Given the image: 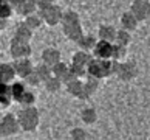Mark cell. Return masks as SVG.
<instances>
[{"label":"cell","mask_w":150,"mask_h":140,"mask_svg":"<svg viewBox=\"0 0 150 140\" xmlns=\"http://www.w3.org/2000/svg\"><path fill=\"white\" fill-rule=\"evenodd\" d=\"M115 65H116L115 59H101L93 56V59L87 65V75L102 80V78H107L115 73Z\"/></svg>","instance_id":"6da1fadb"},{"label":"cell","mask_w":150,"mask_h":140,"mask_svg":"<svg viewBox=\"0 0 150 140\" xmlns=\"http://www.w3.org/2000/svg\"><path fill=\"white\" fill-rule=\"evenodd\" d=\"M17 120H19L22 131L33 132L37 129L39 121H40V115H39V111L34 106H22V109L17 112Z\"/></svg>","instance_id":"7a4b0ae2"},{"label":"cell","mask_w":150,"mask_h":140,"mask_svg":"<svg viewBox=\"0 0 150 140\" xmlns=\"http://www.w3.org/2000/svg\"><path fill=\"white\" fill-rule=\"evenodd\" d=\"M121 81H130L138 75V67L135 62H124V61H116L115 73Z\"/></svg>","instance_id":"3957f363"},{"label":"cell","mask_w":150,"mask_h":140,"mask_svg":"<svg viewBox=\"0 0 150 140\" xmlns=\"http://www.w3.org/2000/svg\"><path fill=\"white\" fill-rule=\"evenodd\" d=\"M31 45L30 42L20 41V39L13 37L9 42V55L13 59H19V58H30L31 56Z\"/></svg>","instance_id":"277c9868"},{"label":"cell","mask_w":150,"mask_h":140,"mask_svg":"<svg viewBox=\"0 0 150 140\" xmlns=\"http://www.w3.org/2000/svg\"><path fill=\"white\" fill-rule=\"evenodd\" d=\"M39 13H40L42 19H43V24H47L50 27H54V25L60 24L64 11L60 9L56 3H54V5H51V6L45 8V9H39Z\"/></svg>","instance_id":"5b68a950"},{"label":"cell","mask_w":150,"mask_h":140,"mask_svg":"<svg viewBox=\"0 0 150 140\" xmlns=\"http://www.w3.org/2000/svg\"><path fill=\"white\" fill-rule=\"evenodd\" d=\"M91 53L94 58H101V59H112L113 55V42L104 41V39H98L96 45L91 50Z\"/></svg>","instance_id":"8992f818"},{"label":"cell","mask_w":150,"mask_h":140,"mask_svg":"<svg viewBox=\"0 0 150 140\" xmlns=\"http://www.w3.org/2000/svg\"><path fill=\"white\" fill-rule=\"evenodd\" d=\"M130 11L136 16V19L142 22L150 17V2L147 0H133L130 5Z\"/></svg>","instance_id":"52a82bcc"},{"label":"cell","mask_w":150,"mask_h":140,"mask_svg":"<svg viewBox=\"0 0 150 140\" xmlns=\"http://www.w3.org/2000/svg\"><path fill=\"white\" fill-rule=\"evenodd\" d=\"M13 65H14V70H16V75L22 80H25L33 70H34V65L30 61V58H19V59H14L13 61Z\"/></svg>","instance_id":"ba28073f"},{"label":"cell","mask_w":150,"mask_h":140,"mask_svg":"<svg viewBox=\"0 0 150 140\" xmlns=\"http://www.w3.org/2000/svg\"><path fill=\"white\" fill-rule=\"evenodd\" d=\"M2 121V125L5 128V131H6L8 137L9 136H16L19 131H20V125H19V120H17V115L14 114H5L3 118L0 120Z\"/></svg>","instance_id":"9c48e42d"},{"label":"cell","mask_w":150,"mask_h":140,"mask_svg":"<svg viewBox=\"0 0 150 140\" xmlns=\"http://www.w3.org/2000/svg\"><path fill=\"white\" fill-rule=\"evenodd\" d=\"M62 30H64L65 37L70 39V41H73V42H77L82 36H84V30H82V27H81V22L62 25Z\"/></svg>","instance_id":"30bf717a"},{"label":"cell","mask_w":150,"mask_h":140,"mask_svg":"<svg viewBox=\"0 0 150 140\" xmlns=\"http://www.w3.org/2000/svg\"><path fill=\"white\" fill-rule=\"evenodd\" d=\"M121 28H124V30H129V31H135L138 28V24H139V20L136 19V16L132 13V11H125V13L121 14Z\"/></svg>","instance_id":"8fae6325"},{"label":"cell","mask_w":150,"mask_h":140,"mask_svg":"<svg viewBox=\"0 0 150 140\" xmlns=\"http://www.w3.org/2000/svg\"><path fill=\"white\" fill-rule=\"evenodd\" d=\"M98 86H99V80H98V78L88 75V80L84 81V87H82V92H81V95H79V98H81V100L90 98L91 95L96 92Z\"/></svg>","instance_id":"7c38bea8"},{"label":"cell","mask_w":150,"mask_h":140,"mask_svg":"<svg viewBox=\"0 0 150 140\" xmlns=\"http://www.w3.org/2000/svg\"><path fill=\"white\" fill-rule=\"evenodd\" d=\"M62 61V56H60V52L54 47H48L42 52V62L48 64L50 67H53L56 62Z\"/></svg>","instance_id":"4fadbf2b"},{"label":"cell","mask_w":150,"mask_h":140,"mask_svg":"<svg viewBox=\"0 0 150 140\" xmlns=\"http://www.w3.org/2000/svg\"><path fill=\"white\" fill-rule=\"evenodd\" d=\"M16 76H17V75H16L13 62H0V81L11 84L14 81Z\"/></svg>","instance_id":"5bb4252c"},{"label":"cell","mask_w":150,"mask_h":140,"mask_svg":"<svg viewBox=\"0 0 150 140\" xmlns=\"http://www.w3.org/2000/svg\"><path fill=\"white\" fill-rule=\"evenodd\" d=\"M13 93H11V84L0 81V108H8L13 103Z\"/></svg>","instance_id":"9a60e30c"},{"label":"cell","mask_w":150,"mask_h":140,"mask_svg":"<svg viewBox=\"0 0 150 140\" xmlns=\"http://www.w3.org/2000/svg\"><path fill=\"white\" fill-rule=\"evenodd\" d=\"M14 37L16 39H20V41H25V42H30L31 37H33V30L25 24V22H22L16 27L14 30Z\"/></svg>","instance_id":"2e32d148"},{"label":"cell","mask_w":150,"mask_h":140,"mask_svg":"<svg viewBox=\"0 0 150 140\" xmlns=\"http://www.w3.org/2000/svg\"><path fill=\"white\" fill-rule=\"evenodd\" d=\"M116 33H118V30H116L115 27L102 24L101 27H99L98 37H99V39H104V41H108V42H115V39H116Z\"/></svg>","instance_id":"e0dca14e"},{"label":"cell","mask_w":150,"mask_h":140,"mask_svg":"<svg viewBox=\"0 0 150 140\" xmlns=\"http://www.w3.org/2000/svg\"><path fill=\"white\" fill-rule=\"evenodd\" d=\"M14 11L17 14H20V16H23V17H26V16H30V14H33V13H36L37 11V5L36 3H33V2H30V0H22V2L17 5V6L14 8Z\"/></svg>","instance_id":"ac0fdd59"},{"label":"cell","mask_w":150,"mask_h":140,"mask_svg":"<svg viewBox=\"0 0 150 140\" xmlns=\"http://www.w3.org/2000/svg\"><path fill=\"white\" fill-rule=\"evenodd\" d=\"M65 87H67V92L70 95L79 98V95L82 92V87H84V81H81V78H73V80H70L68 83H65Z\"/></svg>","instance_id":"d6986e66"},{"label":"cell","mask_w":150,"mask_h":140,"mask_svg":"<svg viewBox=\"0 0 150 140\" xmlns=\"http://www.w3.org/2000/svg\"><path fill=\"white\" fill-rule=\"evenodd\" d=\"M98 39L91 36V34H84L79 41H77V47H79V50H85V52H91V50L94 48V45H96Z\"/></svg>","instance_id":"ffe728a7"},{"label":"cell","mask_w":150,"mask_h":140,"mask_svg":"<svg viewBox=\"0 0 150 140\" xmlns=\"http://www.w3.org/2000/svg\"><path fill=\"white\" fill-rule=\"evenodd\" d=\"M51 70H53V75L57 76L59 80H62V83H64L67 75L70 73V64L64 62V61H59V62H56V64L51 67Z\"/></svg>","instance_id":"44dd1931"},{"label":"cell","mask_w":150,"mask_h":140,"mask_svg":"<svg viewBox=\"0 0 150 140\" xmlns=\"http://www.w3.org/2000/svg\"><path fill=\"white\" fill-rule=\"evenodd\" d=\"M93 59V53L91 52H85V50H79V52H76L73 55V59H71V62L74 64H79V65H84L87 67L88 62Z\"/></svg>","instance_id":"7402d4cb"},{"label":"cell","mask_w":150,"mask_h":140,"mask_svg":"<svg viewBox=\"0 0 150 140\" xmlns=\"http://www.w3.org/2000/svg\"><path fill=\"white\" fill-rule=\"evenodd\" d=\"M25 24L28 25L33 31H34V30H39V28L43 25V19H42L40 13H39V9L36 11V13L26 16V17H25Z\"/></svg>","instance_id":"603a6c76"},{"label":"cell","mask_w":150,"mask_h":140,"mask_svg":"<svg viewBox=\"0 0 150 140\" xmlns=\"http://www.w3.org/2000/svg\"><path fill=\"white\" fill-rule=\"evenodd\" d=\"M26 83H11V93H13V100L16 103H19V100L22 98V95L26 92Z\"/></svg>","instance_id":"cb8c5ba5"},{"label":"cell","mask_w":150,"mask_h":140,"mask_svg":"<svg viewBox=\"0 0 150 140\" xmlns=\"http://www.w3.org/2000/svg\"><path fill=\"white\" fill-rule=\"evenodd\" d=\"M34 72L39 75V78L42 80V84H43V81H47L50 76L53 75V70H51V67H50L48 64H45V62H40V64H37V65H34Z\"/></svg>","instance_id":"d4e9b609"},{"label":"cell","mask_w":150,"mask_h":140,"mask_svg":"<svg viewBox=\"0 0 150 140\" xmlns=\"http://www.w3.org/2000/svg\"><path fill=\"white\" fill-rule=\"evenodd\" d=\"M132 42V34L129 30H124V28H121L118 30L116 33V39H115V44H119V45H124V47H129Z\"/></svg>","instance_id":"484cf974"},{"label":"cell","mask_w":150,"mask_h":140,"mask_svg":"<svg viewBox=\"0 0 150 140\" xmlns=\"http://www.w3.org/2000/svg\"><path fill=\"white\" fill-rule=\"evenodd\" d=\"M62 84H64L62 80H59V78H57V76H54V75H51L47 81H43V86H45V89H47L48 92H51V93L57 92Z\"/></svg>","instance_id":"4316f807"},{"label":"cell","mask_w":150,"mask_h":140,"mask_svg":"<svg viewBox=\"0 0 150 140\" xmlns=\"http://www.w3.org/2000/svg\"><path fill=\"white\" fill-rule=\"evenodd\" d=\"M81 120L85 123V125H93L94 121L98 120V114L93 108H85L81 112Z\"/></svg>","instance_id":"83f0119b"},{"label":"cell","mask_w":150,"mask_h":140,"mask_svg":"<svg viewBox=\"0 0 150 140\" xmlns=\"http://www.w3.org/2000/svg\"><path fill=\"white\" fill-rule=\"evenodd\" d=\"M76 22H81L79 20V14L76 13L73 9H67L62 13V20L60 24L62 25H67V24H76Z\"/></svg>","instance_id":"f1b7e54d"},{"label":"cell","mask_w":150,"mask_h":140,"mask_svg":"<svg viewBox=\"0 0 150 140\" xmlns=\"http://www.w3.org/2000/svg\"><path fill=\"white\" fill-rule=\"evenodd\" d=\"M14 13V6L11 5L8 0H0V17L9 19Z\"/></svg>","instance_id":"f546056e"},{"label":"cell","mask_w":150,"mask_h":140,"mask_svg":"<svg viewBox=\"0 0 150 140\" xmlns=\"http://www.w3.org/2000/svg\"><path fill=\"white\" fill-rule=\"evenodd\" d=\"M34 103H36V93L30 90V89H26V92L19 100V104L20 106H34Z\"/></svg>","instance_id":"4dcf8cb0"},{"label":"cell","mask_w":150,"mask_h":140,"mask_svg":"<svg viewBox=\"0 0 150 140\" xmlns=\"http://www.w3.org/2000/svg\"><path fill=\"white\" fill-rule=\"evenodd\" d=\"M125 56H127V47L119 45V44H115V42H113V55H112V59H115V61H122Z\"/></svg>","instance_id":"1f68e13d"},{"label":"cell","mask_w":150,"mask_h":140,"mask_svg":"<svg viewBox=\"0 0 150 140\" xmlns=\"http://www.w3.org/2000/svg\"><path fill=\"white\" fill-rule=\"evenodd\" d=\"M25 83H26V86H31V87H36L39 86V84H42V80L39 78V75L36 73L34 70L31 72V73L25 78Z\"/></svg>","instance_id":"d6a6232c"},{"label":"cell","mask_w":150,"mask_h":140,"mask_svg":"<svg viewBox=\"0 0 150 140\" xmlns=\"http://www.w3.org/2000/svg\"><path fill=\"white\" fill-rule=\"evenodd\" d=\"M70 70H71V73H73L74 76H77V78H82V76L87 73V67L79 65V64H74V62L70 64Z\"/></svg>","instance_id":"836d02e7"},{"label":"cell","mask_w":150,"mask_h":140,"mask_svg":"<svg viewBox=\"0 0 150 140\" xmlns=\"http://www.w3.org/2000/svg\"><path fill=\"white\" fill-rule=\"evenodd\" d=\"M70 136H71V139H74V140H84V139L88 137V132L84 131L82 128H74V129H71Z\"/></svg>","instance_id":"e575fe53"},{"label":"cell","mask_w":150,"mask_h":140,"mask_svg":"<svg viewBox=\"0 0 150 140\" xmlns=\"http://www.w3.org/2000/svg\"><path fill=\"white\" fill-rule=\"evenodd\" d=\"M56 0H37V9H45L48 6H51L54 5Z\"/></svg>","instance_id":"d590c367"},{"label":"cell","mask_w":150,"mask_h":140,"mask_svg":"<svg viewBox=\"0 0 150 140\" xmlns=\"http://www.w3.org/2000/svg\"><path fill=\"white\" fill-rule=\"evenodd\" d=\"M6 25H8V19L0 17V31H3L5 28H6Z\"/></svg>","instance_id":"8d00e7d4"},{"label":"cell","mask_w":150,"mask_h":140,"mask_svg":"<svg viewBox=\"0 0 150 140\" xmlns=\"http://www.w3.org/2000/svg\"><path fill=\"white\" fill-rule=\"evenodd\" d=\"M6 137H8V134H6V131H5L2 121H0V139H6Z\"/></svg>","instance_id":"74e56055"},{"label":"cell","mask_w":150,"mask_h":140,"mask_svg":"<svg viewBox=\"0 0 150 140\" xmlns=\"http://www.w3.org/2000/svg\"><path fill=\"white\" fill-rule=\"evenodd\" d=\"M8 2H9V3H11V5H13V6L16 8V6H17V5L22 2V0H8Z\"/></svg>","instance_id":"f35d334b"},{"label":"cell","mask_w":150,"mask_h":140,"mask_svg":"<svg viewBox=\"0 0 150 140\" xmlns=\"http://www.w3.org/2000/svg\"><path fill=\"white\" fill-rule=\"evenodd\" d=\"M147 2H150V0H147Z\"/></svg>","instance_id":"ab89813d"}]
</instances>
